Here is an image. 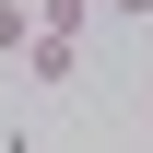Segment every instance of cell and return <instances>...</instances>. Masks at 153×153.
I'll list each match as a JSON object with an SVG mask.
<instances>
[{"mask_svg": "<svg viewBox=\"0 0 153 153\" xmlns=\"http://www.w3.org/2000/svg\"><path fill=\"white\" fill-rule=\"evenodd\" d=\"M71 71H82V36H36V59H24V82H36V94H59Z\"/></svg>", "mask_w": 153, "mask_h": 153, "instance_id": "1", "label": "cell"}, {"mask_svg": "<svg viewBox=\"0 0 153 153\" xmlns=\"http://www.w3.org/2000/svg\"><path fill=\"white\" fill-rule=\"evenodd\" d=\"M36 36H47L36 0H0V59H36Z\"/></svg>", "mask_w": 153, "mask_h": 153, "instance_id": "2", "label": "cell"}, {"mask_svg": "<svg viewBox=\"0 0 153 153\" xmlns=\"http://www.w3.org/2000/svg\"><path fill=\"white\" fill-rule=\"evenodd\" d=\"M94 12H106V0H36V24H47V36H94Z\"/></svg>", "mask_w": 153, "mask_h": 153, "instance_id": "3", "label": "cell"}, {"mask_svg": "<svg viewBox=\"0 0 153 153\" xmlns=\"http://www.w3.org/2000/svg\"><path fill=\"white\" fill-rule=\"evenodd\" d=\"M106 24H153V0H106Z\"/></svg>", "mask_w": 153, "mask_h": 153, "instance_id": "4", "label": "cell"}, {"mask_svg": "<svg viewBox=\"0 0 153 153\" xmlns=\"http://www.w3.org/2000/svg\"><path fill=\"white\" fill-rule=\"evenodd\" d=\"M141 118H153V94H141Z\"/></svg>", "mask_w": 153, "mask_h": 153, "instance_id": "5", "label": "cell"}]
</instances>
